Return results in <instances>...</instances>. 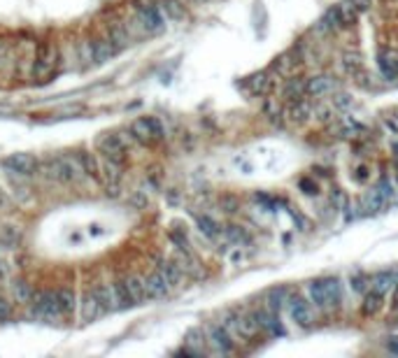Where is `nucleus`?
<instances>
[{
	"label": "nucleus",
	"instance_id": "20e7f679",
	"mask_svg": "<svg viewBox=\"0 0 398 358\" xmlns=\"http://www.w3.org/2000/svg\"><path fill=\"white\" fill-rule=\"evenodd\" d=\"M135 12H137V24L142 26L144 33H161L166 28V17L161 12L158 3L142 0V3H137Z\"/></svg>",
	"mask_w": 398,
	"mask_h": 358
},
{
	"label": "nucleus",
	"instance_id": "58836bf2",
	"mask_svg": "<svg viewBox=\"0 0 398 358\" xmlns=\"http://www.w3.org/2000/svg\"><path fill=\"white\" fill-rule=\"evenodd\" d=\"M12 317V305L0 295V321H7Z\"/></svg>",
	"mask_w": 398,
	"mask_h": 358
},
{
	"label": "nucleus",
	"instance_id": "c03bdc74",
	"mask_svg": "<svg viewBox=\"0 0 398 358\" xmlns=\"http://www.w3.org/2000/svg\"><path fill=\"white\" fill-rule=\"evenodd\" d=\"M356 179H361V181L368 179V167H359V170H356Z\"/></svg>",
	"mask_w": 398,
	"mask_h": 358
},
{
	"label": "nucleus",
	"instance_id": "39448f33",
	"mask_svg": "<svg viewBox=\"0 0 398 358\" xmlns=\"http://www.w3.org/2000/svg\"><path fill=\"white\" fill-rule=\"evenodd\" d=\"M131 135L140 144H154L163 140V126L156 117H140L131 124Z\"/></svg>",
	"mask_w": 398,
	"mask_h": 358
},
{
	"label": "nucleus",
	"instance_id": "4c0bfd02",
	"mask_svg": "<svg viewBox=\"0 0 398 358\" xmlns=\"http://www.w3.org/2000/svg\"><path fill=\"white\" fill-rule=\"evenodd\" d=\"M331 203L335 205V207L338 210H345V203H347V198H345V193L340 191V188H333L331 191Z\"/></svg>",
	"mask_w": 398,
	"mask_h": 358
},
{
	"label": "nucleus",
	"instance_id": "5701e85b",
	"mask_svg": "<svg viewBox=\"0 0 398 358\" xmlns=\"http://www.w3.org/2000/svg\"><path fill=\"white\" fill-rule=\"evenodd\" d=\"M301 65V56H296V51H289V54H282L278 60L273 63V70L282 75V77H287V75L294 72V68Z\"/></svg>",
	"mask_w": 398,
	"mask_h": 358
},
{
	"label": "nucleus",
	"instance_id": "a211bd4d",
	"mask_svg": "<svg viewBox=\"0 0 398 358\" xmlns=\"http://www.w3.org/2000/svg\"><path fill=\"white\" fill-rule=\"evenodd\" d=\"M98 298H101L105 312H117V309H124L121 307V300H119V293H117V286L114 284H103L96 288Z\"/></svg>",
	"mask_w": 398,
	"mask_h": 358
},
{
	"label": "nucleus",
	"instance_id": "1a4fd4ad",
	"mask_svg": "<svg viewBox=\"0 0 398 358\" xmlns=\"http://www.w3.org/2000/svg\"><path fill=\"white\" fill-rule=\"evenodd\" d=\"M208 345L212 347V352L217 354H231L233 352V338L226 333V328L221 324H208Z\"/></svg>",
	"mask_w": 398,
	"mask_h": 358
},
{
	"label": "nucleus",
	"instance_id": "ddd939ff",
	"mask_svg": "<svg viewBox=\"0 0 398 358\" xmlns=\"http://www.w3.org/2000/svg\"><path fill=\"white\" fill-rule=\"evenodd\" d=\"M342 26V17H340V12H338V7H328V10L321 14L319 17V21H317V26H315V30L317 33H321V35H331V33H335V30H340Z\"/></svg>",
	"mask_w": 398,
	"mask_h": 358
},
{
	"label": "nucleus",
	"instance_id": "412c9836",
	"mask_svg": "<svg viewBox=\"0 0 398 358\" xmlns=\"http://www.w3.org/2000/svg\"><path fill=\"white\" fill-rule=\"evenodd\" d=\"M289 295H292V291H289L287 286H278V288H270L268 291V298H266V307L270 309V312H278L282 307H287V302H289Z\"/></svg>",
	"mask_w": 398,
	"mask_h": 358
},
{
	"label": "nucleus",
	"instance_id": "a878e982",
	"mask_svg": "<svg viewBox=\"0 0 398 358\" xmlns=\"http://www.w3.org/2000/svg\"><path fill=\"white\" fill-rule=\"evenodd\" d=\"M156 3H158L166 19H175V21L185 19L187 12H185V5H182L180 0H156Z\"/></svg>",
	"mask_w": 398,
	"mask_h": 358
},
{
	"label": "nucleus",
	"instance_id": "2f4dec72",
	"mask_svg": "<svg viewBox=\"0 0 398 358\" xmlns=\"http://www.w3.org/2000/svg\"><path fill=\"white\" fill-rule=\"evenodd\" d=\"M205 340L203 335H201V331H191L189 335H187V340H185V354H203L205 352Z\"/></svg>",
	"mask_w": 398,
	"mask_h": 358
},
{
	"label": "nucleus",
	"instance_id": "ea45409f",
	"mask_svg": "<svg viewBox=\"0 0 398 358\" xmlns=\"http://www.w3.org/2000/svg\"><path fill=\"white\" fill-rule=\"evenodd\" d=\"M335 105H338L340 110H347V108H352V105H354V101H352V96H338L335 98Z\"/></svg>",
	"mask_w": 398,
	"mask_h": 358
},
{
	"label": "nucleus",
	"instance_id": "6ab92c4d",
	"mask_svg": "<svg viewBox=\"0 0 398 358\" xmlns=\"http://www.w3.org/2000/svg\"><path fill=\"white\" fill-rule=\"evenodd\" d=\"M247 89L249 94L254 96H266L268 91L273 89V77L268 70H261V72H254L251 77H247Z\"/></svg>",
	"mask_w": 398,
	"mask_h": 358
},
{
	"label": "nucleus",
	"instance_id": "37998d69",
	"mask_svg": "<svg viewBox=\"0 0 398 358\" xmlns=\"http://www.w3.org/2000/svg\"><path fill=\"white\" fill-rule=\"evenodd\" d=\"M387 349L392 352L394 356H398V335H394V338L387 340Z\"/></svg>",
	"mask_w": 398,
	"mask_h": 358
},
{
	"label": "nucleus",
	"instance_id": "f8f14e48",
	"mask_svg": "<svg viewBox=\"0 0 398 358\" xmlns=\"http://www.w3.org/2000/svg\"><path fill=\"white\" fill-rule=\"evenodd\" d=\"M142 281H144V293H147V298H154V300L166 298V295L170 293V288H173L163 279V275H161L158 270L151 272V275H147V277H142Z\"/></svg>",
	"mask_w": 398,
	"mask_h": 358
},
{
	"label": "nucleus",
	"instance_id": "9b49d317",
	"mask_svg": "<svg viewBox=\"0 0 398 358\" xmlns=\"http://www.w3.org/2000/svg\"><path fill=\"white\" fill-rule=\"evenodd\" d=\"M289 314L298 324V326H310L312 324V309H310V302L301 298V295H289Z\"/></svg>",
	"mask_w": 398,
	"mask_h": 358
},
{
	"label": "nucleus",
	"instance_id": "c9c22d12",
	"mask_svg": "<svg viewBox=\"0 0 398 358\" xmlns=\"http://www.w3.org/2000/svg\"><path fill=\"white\" fill-rule=\"evenodd\" d=\"M198 228H201V233L205 235V238H217V235L221 233L217 221H212L210 217H198Z\"/></svg>",
	"mask_w": 398,
	"mask_h": 358
},
{
	"label": "nucleus",
	"instance_id": "7c9ffc66",
	"mask_svg": "<svg viewBox=\"0 0 398 358\" xmlns=\"http://www.w3.org/2000/svg\"><path fill=\"white\" fill-rule=\"evenodd\" d=\"M394 284H396L394 272H380V275H375V277L371 279V288H373V291L382 293V295H385Z\"/></svg>",
	"mask_w": 398,
	"mask_h": 358
},
{
	"label": "nucleus",
	"instance_id": "6e6552de",
	"mask_svg": "<svg viewBox=\"0 0 398 358\" xmlns=\"http://www.w3.org/2000/svg\"><path fill=\"white\" fill-rule=\"evenodd\" d=\"M3 167L12 174H21V177H28L33 174L37 167H40V161L33 154H12L3 158Z\"/></svg>",
	"mask_w": 398,
	"mask_h": 358
},
{
	"label": "nucleus",
	"instance_id": "f257e3e1",
	"mask_svg": "<svg viewBox=\"0 0 398 358\" xmlns=\"http://www.w3.org/2000/svg\"><path fill=\"white\" fill-rule=\"evenodd\" d=\"M42 167H44V172H47V177L56 179V181H77L84 174L80 156H70V154L49 158V161L42 163Z\"/></svg>",
	"mask_w": 398,
	"mask_h": 358
},
{
	"label": "nucleus",
	"instance_id": "79ce46f5",
	"mask_svg": "<svg viewBox=\"0 0 398 358\" xmlns=\"http://www.w3.org/2000/svg\"><path fill=\"white\" fill-rule=\"evenodd\" d=\"M354 3V7L359 12H368L371 10V5H373V0H352Z\"/></svg>",
	"mask_w": 398,
	"mask_h": 358
},
{
	"label": "nucleus",
	"instance_id": "c756f323",
	"mask_svg": "<svg viewBox=\"0 0 398 358\" xmlns=\"http://www.w3.org/2000/svg\"><path fill=\"white\" fill-rule=\"evenodd\" d=\"M77 156H80V163L84 167V174H89V177H94V179L101 181L103 179V170H101V165H98L96 158L91 156L89 151H80Z\"/></svg>",
	"mask_w": 398,
	"mask_h": 358
},
{
	"label": "nucleus",
	"instance_id": "f3484780",
	"mask_svg": "<svg viewBox=\"0 0 398 358\" xmlns=\"http://www.w3.org/2000/svg\"><path fill=\"white\" fill-rule=\"evenodd\" d=\"M285 114L289 117V121L294 124H301V121H308L312 114V105L305 101V98H296V101L289 103V108L285 110Z\"/></svg>",
	"mask_w": 398,
	"mask_h": 358
},
{
	"label": "nucleus",
	"instance_id": "9d476101",
	"mask_svg": "<svg viewBox=\"0 0 398 358\" xmlns=\"http://www.w3.org/2000/svg\"><path fill=\"white\" fill-rule=\"evenodd\" d=\"M392 186L387 184V181H382V184H378L375 188H371L368 193L363 196V212L366 215H375V212H380L382 207H385V203L392 198Z\"/></svg>",
	"mask_w": 398,
	"mask_h": 358
},
{
	"label": "nucleus",
	"instance_id": "0eeeda50",
	"mask_svg": "<svg viewBox=\"0 0 398 358\" xmlns=\"http://www.w3.org/2000/svg\"><path fill=\"white\" fill-rule=\"evenodd\" d=\"M98 151L103 154V158H110V161L124 163L126 161V142L121 140L119 133H105L101 140H98Z\"/></svg>",
	"mask_w": 398,
	"mask_h": 358
},
{
	"label": "nucleus",
	"instance_id": "f03ea898",
	"mask_svg": "<svg viewBox=\"0 0 398 358\" xmlns=\"http://www.w3.org/2000/svg\"><path fill=\"white\" fill-rule=\"evenodd\" d=\"M30 305V317L33 319H44V321H54V319H63L58 302V291H40L33 295Z\"/></svg>",
	"mask_w": 398,
	"mask_h": 358
},
{
	"label": "nucleus",
	"instance_id": "c85d7f7f",
	"mask_svg": "<svg viewBox=\"0 0 398 358\" xmlns=\"http://www.w3.org/2000/svg\"><path fill=\"white\" fill-rule=\"evenodd\" d=\"M382 298H385V295L382 293H378V291H366V298H363V302H361V312L366 317H375L378 314V312L382 309Z\"/></svg>",
	"mask_w": 398,
	"mask_h": 358
},
{
	"label": "nucleus",
	"instance_id": "b1692460",
	"mask_svg": "<svg viewBox=\"0 0 398 358\" xmlns=\"http://www.w3.org/2000/svg\"><path fill=\"white\" fill-rule=\"evenodd\" d=\"M156 270L161 272V275H163V279L170 286H178L180 281H182V268H180L178 261H161Z\"/></svg>",
	"mask_w": 398,
	"mask_h": 358
},
{
	"label": "nucleus",
	"instance_id": "a18cd8bd",
	"mask_svg": "<svg viewBox=\"0 0 398 358\" xmlns=\"http://www.w3.org/2000/svg\"><path fill=\"white\" fill-rule=\"evenodd\" d=\"M5 279H7V270H5V263L0 261V284H3Z\"/></svg>",
	"mask_w": 398,
	"mask_h": 358
},
{
	"label": "nucleus",
	"instance_id": "49530a36",
	"mask_svg": "<svg viewBox=\"0 0 398 358\" xmlns=\"http://www.w3.org/2000/svg\"><path fill=\"white\" fill-rule=\"evenodd\" d=\"M191 3H205V0H191Z\"/></svg>",
	"mask_w": 398,
	"mask_h": 358
},
{
	"label": "nucleus",
	"instance_id": "2eb2a0df",
	"mask_svg": "<svg viewBox=\"0 0 398 358\" xmlns=\"http://www.w3.org/2000/svg\"><path fill=\"white\" fill-rule=\"evenodd\" d=\"M235 331H238V338H256L261 333V324H259L256 314H238L235 312Z\"/></svg>",
	"mask_w": 398,
	"mask_h": 358
},
{
	"label": "nucleus",
	"instance_id": "473e14b6",
	"mask_svg": "<svg viewBox=\"0 0 398 358\" xmlns=\"http://www.w3.org/2000/svg\"><path fill=\"white\" fill-rule=\"evenodd\" d=\"M338 12H340V17H342V24L345 26H352V24H356V19H359V10L354 7V3L352 0H340L338 5Z\"/></svg>",
	"mask_w": 398,
	"mask_h": 358
},
{
	"label": "nucleus",
	"instance_id": "72a5a7b5",
	"mask_svg": "<svg viewBox=\"0 0 398 358\" xmlns=\"http://www.w3.org/2000/svg\"><path fill=\"white\" fill-rule=\"evenodd\" d=\"M58 302H61V312H63V317L73 314V309H75V291L73 288H58Z\"/></svg>",
	"mask_w": 398,
	"mask_h": 358
},
{
	"label": "nucleus",
	"instance_id": "de8ad7c7",
	"mask_svg": "<svg viewBox=\"0 0 398 358\" xmlns=\"http://www.w3.org/2000/svg\"><path fill=\"white\" fill-rule=\"evenodd\" d=\"M396 184H398V174H396Z\"/></svg>",
	"mask_w": 398,
	"mask_h": 358
},
{
	"label": "nucleus",
	"instance_id": "aec40b11",
	"mask_svg": "<svg viewBox=\"0 0 398 358\" xmlns=\"http://www.w3.org/2000/svg\"><path fill=\"white\" fill-rule=\"evenodd\" d=\"M94 49H96V63H105V60H110L114 54H119V51H121V47L112 40L110 35L101 37V40H96L94 42Z\"/></svg>",
	"mask_w": 398,
	"mask_h": 358
},
{
	"label": "nucleus",
	"instance_id": "cd10ccee",
	"mask_svg": "<svg viewBox=\"0 0 398 358\" xmlns=\"http://www.w3.org/2000/svg\"><path fill=\"white\" fill-rule=\"evenodd\" d=\"M124 284H126L128 295H131L135 305H140L144 298H147V293H144V281H142V277L131 275V277H126V279H124Z\"/></svg>",
	"mask_w": 398,
	"mask_h": 358
},
{
	"label": "nucleus",
	"instance_id": "dca6fc26",
	"mask_svg": "<svg viewBox=\"0 0 398 358\" xmlns=\"http://www.w3.org/2000/svg\"><path fill=\"white\" fill-rule=\"evenodd\" d=\"M338 87V79L333 75H317V77L308 79V96H328Z\"/></svg>",
	"mask_w": 398,
	"mask_h": 358
},
{
	"label": "nucleus",
	"instance_id": "423d86ee",
	"mask_svg": "<svg viewBox=\"0 0 398 358\" xmlns=\"http://www.w3.org/2000/svg\"><path fill=\"white\" fill-rule=\"evenodd\" d=\"M56 63H58V49L54 47L51 42L40 44V49H37V56H35L33 77H37V79H47L49 75L56 70Z\"/></svg>",
	"mask_w": 398,
	"mask_h": 358
},
{
	"label": "nucleus",
	"instance_id": "e433bc0d",
	"mask_svg": "<svg viewBox=\"0 0 398 358\" xmlns=\"http://www.w3.org/2000/svg\"><path fill=\"white\" fill-rule=\"evenodd\" d=\"M352 288H354L356 293H366V291H371V279L361 275V277H354L352 279Z\"/></svg>",
	"mask_w": 398,
	"mask_h": 358
},
{
	"label": "nucleus",
	"instance_id": "7ed1b4c3",
	"mask_svg": "<svg viewBox=\"0 0 398 358\" xmlns=\"http://www.w3.org/2000/svg\"><path fill=\"white\" fill-rule=\"evenodd\" d=\"M310 298L312 302L317 305V307H333V305H338L340 300V279L335 277H326V279H315L310 284Z\"/></svg>",
	"mask_w": 398,
	"mask_h": 358
},
{
	"label": "nucleus",
	"instance_id": "a19ab883",
	"mask_svg": "<svg viewBox=\"0 0 398 358\" xmlns=\"http://www.w3.org/2000/svg\"><path fill=\"white\" fill-rule=\"evenodd\" d=\"M301 188H303V193H308V196H315V193H317V186L312 184L310 179H303V181H301Z\"/></svg>",
	"mask_w": 398,
	"mask_h": 358
},
{
	"label": "nucleus",
	"instance_id": "bb28decb",
	"mask_svg": "<svg viewBox=\"0 0 398 358\" xmlns=\"http://www.w3.org/2000/svg\"><path fill=\"white\" fill-rule=\"evenodd\" d=\"M305 94H308V82H305L303 77L287 79V84H285V98H289V101H296V98H305Z\"/></svg>",
	"mask_w": 398,
	"mask_h": 358
},
{
	"label": "nucleus",
	"instance_id": "4468645a",
	"mask_svg": "<svg viewBox=\"0 0 398 358\" xmlns=\"http://www.w3.org/2000/svg\"><path fill=\"white\" fill-rule=\"evenodd\" d=\"M103 314H105V307H103L101 298H98L96 288L84 293V298H82V319L84 321H96V319Z\"/></svg>",
	"mask_w": 398,
	"mask_h": 358
},
{
	"label": "nucleus",
	"instance_id": "4be33fe9",
	"mask_svg": "<svg viewBox=\"0 0 398 358\" xmlns=\"http://www.w3.org/2000/svg\"><path fill=\"white\" fill-rule=\"evenodd\" d=\"M378 65H380V70L385 77H389V79L398 77V54L396 51H389V49L382 51V54L378 56Z\"/></svg>",
	"mask_w": 398,
	"mask_h": 358
},
{
	"label": "nucleus",
	"instance_id": "393cba45",
	"mask_svg": "<svg viewBox=\"0 0 398 358\" xmlns=\"http://www.w3.org/2000/svg\"><path fill=\"white\" fill-rule=\"evenodd\" d=\"M33 295H35V291H33V286H30L28 281H24V279H14L12 281V298L17 302L28 305L30 300H33Z\"/></svg>",
	"mask_w": 398,
	"mask_h": 358
},
{
	"label": "nucleus",
	"instance_id": "f704fd0d",
	"mask_svg": "<svg viewBox=\"0 0 398 358\" xmlns=\"http://www.w3.org/2000/svg\"><path fill=\"white\" fill-rule=\"evenodd\" d=\"M340 68H342V72L356 75L359 70H361V56H359V54H342Z\"/></svg>",
	"mask_w": 398,
	"mask_h": 358
}]
</instances>
